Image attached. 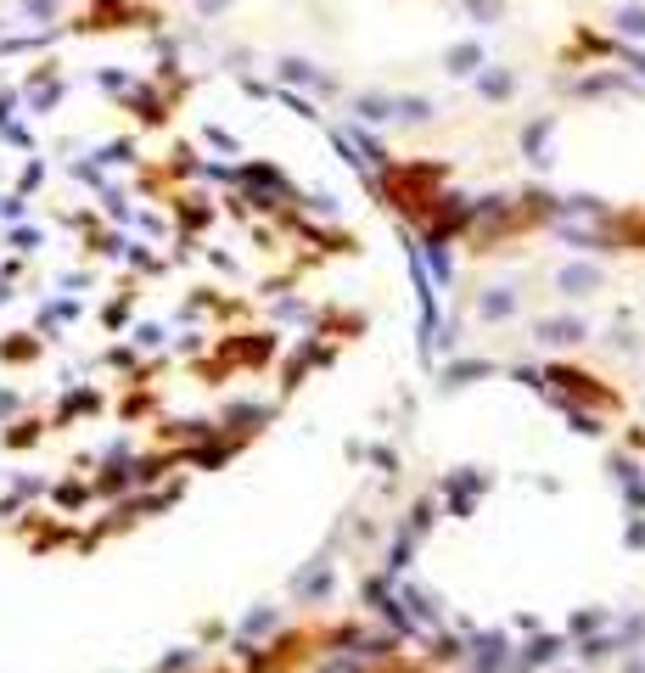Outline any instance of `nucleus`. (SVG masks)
Instances as JSON below:
<instances>
[{"mask_svg": "<svg viewBox=\"0 0 645 673\" xmlns=\"http://www.w3.org/2000/svg\"><path fill=\"white\" fill-rule=\"evenodd\" d=\"M0 354L7 360H34V343H0Z\"/></svg>", "mask_w": 645, "mask_h": 673, "instance_id": "f03ea898", "label": "nucleus"}, {"mask_svg": "<svg viewBox=\"0 0 645 673\" xmlns=\"http://www.w3.org/2000/svg\"><path fill=\"white\" fill-rule=\"evenodd\" d=\"M18 12H23L29 23H52V18H57V0H18Z\"/></svg>", "mask_w": 645, "mask_h": 673, "instance_id": "f257e3e1", "label": "nucleus"}]
</instances>
